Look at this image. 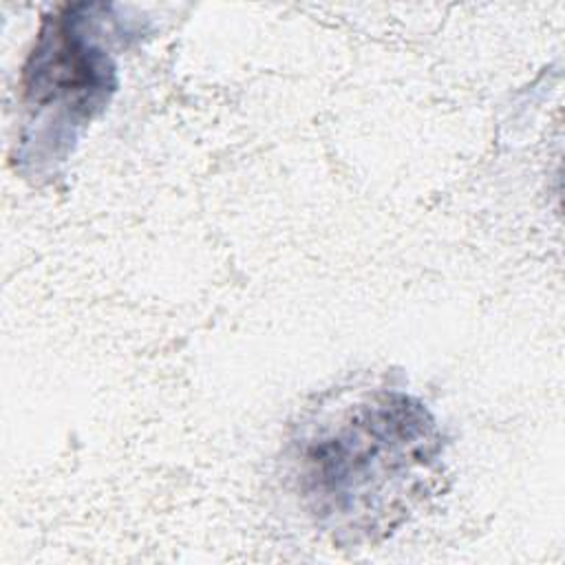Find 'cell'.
<instances>
[{"label": "cell", "mask_w": 565, "mask_h": 565, "mask_svg": "<svg viewBox=\"0 0 565 565\" xmlns=\"http://www.w3.org/2000/svg\"><path fill=\"white\" fill-rule=\"evenodd\" d=\"M110 9L73 2L42 20L22 68V106L29 113L22 161L62 163L84 128L110 104L117 64L102 42Z\"/></svg>", "instance_id": "7a4b0ae2"}, {"label": "cell", "mask_w": 565, "mask_h": 565, "mask_svg": "<svg viewBox=\"0 0 565 565\" xmlns=\"http://www.w3.org/2000/svg\"><path fill=\"white\" fill-rule=\"evenodd\" d=\"M441 428L402 388H358L300 426L285 455L305 516L338 545L380 543L441 477Z\"/></svg>", "instance_id": "6da1fadb"}]
</instances>
